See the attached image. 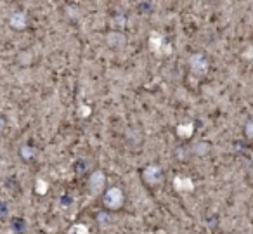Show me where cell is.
<instances>
[{"label": "cell", "mask_w": 253, "mask_h": 234, "mask_svg": "<svg viewBox=\"0 0 253 234\" xmlns=\"http://www.w3.org/2000/svg\"><path fill=\"white\" fill-rule=\"evenodd\" d=\"M142 179H144V182L148 186H158L163 179V170L158 165H149L142 172Z\"/></svg>", "instance_id": "cell-3"}, {"label": "cell", "mask_w": 253, "mask_h": 234, "mask_svg": "<svg viewBox=\"0 0 253 234\" xmlns=\"http://www.w3.org/2000/svg\"><path fill=\"white\" fill-rule=\"evenodd\" d=\"M125 35L122 32H111L108 35V44L111 47H123L125 46Z\"/></svg>", "instance_id": "cell-6"}, {"label": "cell", "mask_w": 253, "mask_h": 234, "mask_svg": "<svg viewBox=\"0 0 253 234\" xmlns=\"http://www.w3.org/2000/svg\"><path fill=\"white\" fill-rule=\"evenodd\" d=\"M5 129H7V122H5L4 116H0V134H4Z\"/></svg>", "instance_id": "cell-9"}, {"label": "cell", "mask_w": 253, "mask_h": 234, "mask_svg": "<svg viewBox=\"0 0 253 234\" xmlns=\"http://www.w3.org/2000/svg\"><path fill=\"white\" fill-rule=\"evenodd\" d=\"M104 184H106L104 174H102L101 170L94 172V174L90 175V179H88V191H90L92 194H99V192L104 189Z\"/></svg>", "instance_id": "cell-4"}, {"label": "cell", "mask_w": 253, "mask_h": 234, "mask_svg": "<svg viewBox=\"0 0 253 234\" xmlns=\"http://www.w3.org/2000/svg\"><path fill=\"white\" fill-rule=\"evenodd\" d=\"M21 154H23V158H30V156H33V154H35V151H33L32 147H23Z\"/></svg>", "instance_id": "cell-7"}, {"label": "cell", "mask_w": 253, "mask_h": 234, "mask_svg": "<svg viewBox=\"0 0 253 234\" xmlns=\"http://www.w3.org/2000/svg\"><path fill=\"white\" fill-rule=\"evenodd\" d=\"M9 25H11V28L16 30V32H21V30H25L26 26H28V16L23 11L12 12V16L9 18Z\"/></svg>", "instance_id": "cell-5"}, {"label": "cell", "mask_w": 253, "mask_h": 234, "mask_svg": "<svg viewBox=\"0 0 253 234\" xmlns=\"http://www.w3.org/2000/svg\"><path fill=\"white\" fill-rule=\"evenodd\" d=\"M189 68L196 77H203L210 70V61H208V57L205 54L196 52L189 57Z\"/></svg>", "instance_id": "cell-2"}, {"label": "cell", "mask_w": 253, "mask_h": 234, "mask_svg": "<svg viewBox=\"0 0 253 234\" xmlns=\"http://www.w3.org/2000/svg\"><path fill=\"white\" fill-rule=\"evenodd\" d=\"M123 203H125V194H123L122 189L116 187V186L106 189L104 194H102V205L108 210H111V212L120 210L123 206Z\"/></svg>", "instance_id": "cell-1"}, {"label": "cell", "mask_w": 253, "mask_h": 234, "mask_svg": "<svg viewBox=\"0 0 253 234\" xmlns=\"http://www.w3.org/2000/svg\"><path fill=\"white\" fill-rule=\"evenodd\" d=\"M245 132H246V136H248V137H253V122H248V123H246Z\"/></svg>", "instance_id": "cell-8"}]
</instances>
